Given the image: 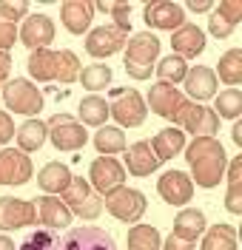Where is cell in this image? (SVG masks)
<instances>
[{
	"label": "cell",
	"instance_id": "1",
	"mask_svg": "<svg viewBox=\"0 0 242 250\" xmlns=\"http://www.w3.org/2000/svg\"><path fill=\"white\" fill-rule=\"evenodd\" d=\"M182 151H185V162L191 168V182H197L205 190H211V188H217L222 182L228 154H225V145L217 137H197Z\"/></svg>",
	"mask_w": 242,
	"mask_h": 250
},
{
	"label": "cell",
	"instance_id": "2",
	"mask_svg": "<svg viewBox=\"0 0 242 250\" xmlns=\"http://www.w3.org/2000/svg\"><path fill=\"white\" fill-rule=\"evenodd\" d=\"M80 71H83V65L77 60V54L68 51V48H60V51L40 48V51H32L29 54V74L37 83L60 80L63 85H71V83L80 80Z\"/></svg>",
	"mask_w": 242,
	"mask_h": 250
},
{
	"label": "cell",
	"instance_id": "3",
	"mask_svg": "<svg viewBox=\"0 0 242 250\" xmlns=\"http://www.w3.org/2000/svg\"><path fill=\"white\" fill-rule=\"evenodd\" d=\"M160 40L151 31L131 34L126 40V74L134 80H151L154 62L160 57Z\"/></svg>",
	"mask_w": 242,
	"mask_h": 250
},
{
	"label": "cell",
	"instance_id": "4",
	"mask_svg": "<svg viewBox=\"0 0 242 250\" xmlns=\"http://www.w3.org/2000/svg\"><path fill=\"white\" fill-rule=\"evenodd\" d=\"M171 123L182 134H191L194 140L197 137H217V131H220V117L208 105H199V103H191V100H182V105L177 108Z\"/></svg>",
	"mask_w": 242,
	"mask_h": 250
},
{
	"label": "cell",
	"instance_id": "5",
	"mask_svg": "<svg viewBox=\"0 0 242 250\" xmlns=\"http://www.w3.org/2000/svg\"><path fill=\"white\" fill-rule=\"evenodd\" d=\"M60 199L63 205L71 210V216H80L86 222H91L103 213V196L97 193L94 188L88 185V179H83V176H71V182L66 188L63 193H60Z\"/></svg>",
	"mask_w": 242,
	"mask_h": 250
},
{
	"label": "cell",
	"instance_id": "6",
	"mask_svg": "<svg viewBox=\"0 0 242 250\" xmlns=\"http://www.w3.org/2000/svg\"><path fill=\"white\" fill-rule=\"evenodd\" d=\"M0 97H3V103H6V108L15 111V114H26L29 120H32L34 114H40L43 111V103H46V97L43 91L34 85L32 80H9L3 88H0Z\"/></svg>",
	"mask_w": 242,
	"mask_h": 250
},
{
	"label": "cell",
	"instance_id": "7",
	"mask_svg": "<svg viewBox=\"0 0 242 250\" xmlns=\"http://www.w3.org/2000/svg\"><path fill=\"white\" fill-rule=\"evenodd\" d=\"M103 208H106L114 219L126 222V225H137V222L143 219L148 202H145V193H140L137 188L120 185V188H114V190H109V193L103 196Z\"/></svg>",
	"mask_w": 242,
	"mask_h": 250
},
{
	"label": "cell",
	"instance_id": "8",
	"mask_svg": "<svg viewBox=\"0 0 242 250\" xmlns=\"http://www.w3.org/2000/svg\"><path fill=\"white\" fill-rule=\"evenodd\" d=\"M109 117H114L123 128H140L145 123V100L137 88H111L109 91Z\"/></svg>",
	"mask_w": 242,
	"mask_h": 250
},
{
	"label": "cell",
	"instance_id": "9",
	"mask_svg": "<svg viewBox=\"0 0 242 250\" xmlns=\"http://www.w3.org/2000/svg\"><path fill=\"white\" fill-rule=\"evenodd\" d=\"M46 125H48V142H51L57 151L74 154V151L86 148V142H88L86 125H80L71 114H54Z\"/></svg>",
	"mask_w": 242,
	"mask_h": 250
},
{
	"label": "cell",
	"instance_id": "10",
	"mask_svg": "<svg viewBox=\"0 0 242 250\" xmlns=\"http://www.w3.org/2000/svg\"><path fill=\"white\" fill-rule=\"evenodd\" d=\"M126 40H129V31L117 29L114 23H106V26H97L86 34V51L103 60V57H114L117 51L126 48Z\"/></svg>",
	"mask_w": 242,
	"mask_h": 250
},
{
	"label": "cell",
	"instance_id": "11",
	"mask_svg": "<svg viewBox=\"0 0 242 250\" xmlns=\"http://www.w3.org/2000/svg\"><path fill=\"white\" fill-rule=\"evenodd\" d=\"M60 250H117V242L103 228H68L60 239Z\"/></svg>",
	"mask_w": 242,
	"mask_h": 250
},
{
	"label": "cell",
	"instance_id": "12",
	"mask_svg": "<svg viewBox=\"0 0 242 250\" xmlns=\"http://www.w3.org/2000/svg\"><path fill=\"white\" fill-rule=\"evenodd\" d=\"M37 225V208L29 199L17 196H0V230H20Z\"/></svg>",
	"mask_w": 242,
	"mask_h": 250
},
{
	"label": "cell",
	"instance_id": "13",
	"mask_svg": "<svg viewBox=\"0 0 242 250\" xmlns=\"http://www.w3.org/2000/svg\"><path fill=\"white\" fill-rule=\"evenodd\" d=\"M123 182H126V168H123L120 159H114V156H97L94 162H91V168H88V185L94 188L100 196H106L109 190L120 188Z\"/></svg>",
	"mask_w": 242,
	"mask_h": 250
},
{
	"label": "cell",
	"instance_id": "14",
	"mask_svg": "<svg viewBox=\"0 0 242 250\" xmlns=\"http://www.w3.org/2000/svg\"><path fill=\"white\" fill-rule=\"evenodd\" d=\"M17 37L23 40V46L29 51H40L48 48L54 40V23L48 15H29L23 17V23L17 26Z\"/></svg>",
	"mask_w": 242,
	"mask_h": 250
},
{
	"label": "cell",
	"instance_id": "15",
	"mask_svg": "<svg viewBox=\"0 0 242 250\" xmlns=\"http://www.w3.org/2000/svg\"><path fill=\"white\" fill-rule=\"evenodd\" d=\"M32 159L29 154L17 148H3L0 151V185H26L32 179Z\"/></svg>",
	"mask_w": 242,
	"mask_h": 250
},
{
	"label": "cell",
	"instance_id": "16",
	"mask_svg": "<svg viewBox=\"0 0 242 250\" xmlns=\"http://www.w3.org/2000/svg\"><path fill=\"white\" fill-rule=\"evenodd\" d=\"M143 20L148 31L160 29V31H177L182 23H185V9L179 3H168V0H160V3H148L143 9Z\"/></svg>",
	"mask_w": 242,
	"mask_h": 250
},
{
	"label": "cell",
	"instance_id": "17",
	"mask_svg": "<svg viewBox=\"0 0 242 250\" xmlns=\"http://www.w3.org/2000/svg\"><path fill=\"white\" fill-rule=\"evenodd\" d=\"M157 193H160V199L165 205H177V208H182V205L191 202L194 182H191V176H188L185 171H165L160 176V182H157Z\"/></svg>",
	"mask_w": 242,
	"mask_h": 250
},
{
	"label": "cell",
	"instance_id": "18",
	"mask_svg": "<svg viewBox=\"0 0 242 250\" xmlns=\"http://www.w3.org/2000/svg\"><path fill=\"white\" fill-rule=\"evenodd\" d=\"M182 85H185V91L191 97V103H205L211 97H217V85H220V80H217V71L211 68V65H194L188 68V74L182 80Z\"/></svg>",
	"mask_w": 242,
	"mask_h": 250
},
{
	"label": "cell",
	"instance_id": "19",
	"mask_svg": "<svg viewBox=\"0 0 242 250\" xmlns=\"http://www.w3.org/2000/svg\"><path fill=\"white\" fill-rule=\"evenodd\" d=\"M185 94L179 91L177 85H168V83H154L151 91H148V100H145V108H151L157 117L162 120H174L177 108L182 105Z\"/></svg>",
	"mask_w": 242,
	"mask_h": 250
},
{
	"label": "cell",
	"instance_id": "20",
	"mask_svg": "<svg viewBox=\"0 0 242 250\" xmlns=\"http://www.w3.org/2000/svg\"><path fill=\"white\" fill-rule=\"evenodd\" d=\"M240 20H242V3L240 0H222L220 9H211L208 31L217 40H225V37L234 34V29H237Z\"/></svg>",
	"mask_w": 242,
	"mask_h": 250
},
{
	"label": "cell",
	"instance_id": "21",
	"mask_svg": "<svg viewBox=\"0 0 242 250\" xmlns=\"http://www.w3.org/2000/svg\"><path fill=\"white\" fill-rule=\"evenodd\" d=\"M34 208H37V222L48 228V230H60V228H68L71 225V210L63 205L60 196H37L34 199Z\"/></svg>",
	"mask_w": 242,
	"mask_h": 250
},
{
	"label": "cell",
	"instance_id": "22",
	"mask_svg": "<svg viewBox=\"0 0 242 250\" xmlns=\"http://www.w3.org/2000/svg\"><path fill=\"white\" fill-rule=\"evenodd\" d=\"M123 162H126L123 168H126L131 176H151V173L162 165L160 159H157V154L151 151V145H148L145 140L143 142H134L131 148H126V151H123Z\"/></svg>",
	"mask_w": 242,
	"mask_h": 250
},
{
	"label": "cell",
	"instance_id": "23",
	"mask_svg": "<svg viewBox=\"0 0 242 250\" xmlns=\"http://www.w3.org/2000/svg\"><path fill=\"white\" fill-rule=\"evenodd\" d=\"M171 46H174L177 57L191 60V57L205 51V31L194 23H182L177 31H171Z\"/></svg>",
	"mask_w": 242,
	"mask_h": 250
},
{
	"label": "cell",
	"instance_id": "24",
	"mask_svg": "<svg viewBox=\"0 0 242 250\" xmlns=\"http://www.w3.org/2000/svg\"><path fill=\"white\" fill-rule=\"evenodd\" d=\"M60 20L68 34H83L94 20V6L88 0H66L60 6Z\"/></svg>",
	"mask_w": 242,
	"mask_h": 250
},
{
	"label": "cell",
	"instance_id": "25",
	"mask_svg": "<svg viewBox=\"0 0 242 250\" xmlns=\"http://www.w3.org/2000/svg\"><path fill=\"white\" fill-rule=\"evenodd\" d=\"M48 140V125L43 120H26L23 125H17L15 128V142H17V151H23V154H34V151H40Z\"/></svg>",
	"mask_w": 242,
	"mask_h": 250
},
{
	"label": "cell",
	"instance_id": "26",
	"mask_svg": "<svg viewBox=\"0 0 242 250\" xmlns=\"http://www.w3.org/2000/svg\"><path fill=\"white\" fill-rule=\"evenodd\" d=\"M205 228H208V222H205V213L199 208H182L177 213V219H174V230L171 233L177 239H182V242H197L205 233Z\"/></svg>",
	"mask_w": 242,
	"mask_h": 250
},
{
	"label": "cell",
	"instance_id": "27",
	"mask_svg": "<svg viewBox=\"0 0 242 250\" xmlns=\"http://www.w3.org/2000/svg\"><path fill=\"white\" fill-rule=\"evenodd\" d=\"M148 145H151V151L157 154V159L165 162V159L177 156L179 151L185 148V134H182L179 128H174V125H168V128L157 131V134H154V140L148 142Z\"/></svg>",
	"mask_w": 242,
	"mask_h": 250
},
{
	"label": "cell",
	"instance_id": "28",
	"mask_svg": "<svg viewBox=\"0 0 242 250\" xmlns=\"http://www.w3.org/2000/svg\"><path fill=\"white\" fill-rule=\"evenodd\" d=\"M71 182V168L63 162H48L46 168H40L37 173V185L46 190L48 196H60Z\"/></svg>",
	"mask_w": 242,
	"mask_h": 250
},
{
	"label": "cell",
	"instance_id": "29",
	"mask_svg": "<svg viewBox=\"0 0 242 250\" xmlns=\"http://www.w3.org/2000/svg\"><path fill=\"white\" fill-rule=\"evenodd\" d=\"M91 142H94V148L100 156L123 154L129 148V140H126V134H123L120 125H103V128H97V134L91 137Z\"/></svg>",
	"mask_w": 242,
	"mask_h": 250
},
{
	"label": "cell",
	"instance_id": "30",
	"mask_svg": "<svg viewBox=\"0 0 242 250\" xmlns=\"http://www.w3.org/2000/svg\"><path fill=\"white\" fill-rule=\"evenodd\" d=\"M199 250H237V228L228 222H217L205 228Z\"/></svg>",
	"mask_w": 242,
	"mask_h": 250
},
{
	"label": "cell",
	"instance_id": "31",
	"mask_svg": "<svg viewBox=\"0 0 242 250\" xmlns=\"http://www.w3.org/2000/svg\"><path fill=\"white\" fill-rule=\"evenodd\" d=\"M109 120V103L97 94H88L83 97L80 105H77V123L80 125H94V128H103Z\"/></svg>",
	"mask_w": 242,
	"mask_h": 250
},
{
	"label": "cell",
	"instance_id": "32",
	"mask_svg": "<svg viewBox=\"0 0 242 250\" xmlns=\"http://www.w3.org/2000/svg\"><path fill=\"white\" fill-rule=\"evenodd\" d=\"M126 242H129V250H160L162 248L160 230L154 225H143V222L129 228V239Z\"/></svg>",
	"mask_w": 242,
	"mask_h": 250
},
{
	"label": "cell",
	"instance_id": "33",
	"mask_svg": "<svg viewBox=\"0 0 242 250\" xmlns=\"http://www.w3.org/2000/svg\"><path fill=\"white\" fill-rule=\"evenodd\" d=\"M220 80L225 83L228 88H237L242 83V48H228L225 54L220 57Z\"/></svg>",
	"mask_w": 242,
	"mask_h": 250
},
{
	"label": "cell",
	"instance_id": "34",
	"mask_svg": "<svg viewBox=\"0 0 242 250\" xmlns=\"http://www.w3.org/2000/svg\"><path fill=\"white\" fill-rule=\"evenodd\" d=\"M154 74H157V80H160V83L177 85V83H182V80H185V74H188V62L182 60V57H177V54H168V57H162V60L157 62Z\"/></svg>",
	"mask_w": 242,
	"mask_h": 250
},
{
	"label": "cell",
	"instance_id": "35",
	"mask_svg": "<svg viewBox=\"0 0 242 250\" xmlns=\"http://www.w3.org/2000/svg\"><path fill=\"white\" fill-rule=\"evenodd\" d=\"M214 114L220 120H240L242 114V91L240 88H225L214 100Z\"/></svg>",
	"mask_w": 242,
	"mask_h": 250
},
{
	"label": "cell",
	"instance_id": "36",
	"mask_svg": "<svg viewBox=\"0 0 242 250\" xmlns=\"http://www.w3.org/2000/svg\"><path fill=\"white\" fill-rule=\"evenodd\" d=\"M80 83L86 91H106L109 83H111V68L106 62H91V65H83L80 71Z\"/></svg>",
	"mask_w": 242,
	"mask_h": 250
},
{
	"label": "cell",
	"instance_id": "37",
	"mask_svg": "<svg viewBox=\"0 0 242 250\" xmlns=\"http://www.w3.org/2000/svg\"><path fill=\"white\" fill-rule=\"evenodd\" d=\"M91 6H94V12L111 15V23L117 29L131 31V3H126V0H111V3L100 0V3H91Z\"/></svg>",
	"mask_w": 242,
	"mask_h": 250
},
{
	"label": "cell",
	"instance_id": "38",
	"mask_svg": "<svg viewBox=\"0 0 242 250\" xmlns=\"http://www.w3.org/2000/svg\"><path fill=\"white\" fill-rule=\"evenodd\" d=\"M17 250H60V236L57 230H48V228H37L20 242Z\"/></svg>",
	"mask_w": 242,
	"mask_h": 250
},
{
	"label": "cell",
	"instance_id": "39",
	"mask_svg": "<svg viewBox=\"0 0 242 250\" xmlns=\"http://www.w3.org/2000/svg\"><path fill=\"white\" fill-rule=\"evenodd\" d=\"M17 40V20L0 12V51H9Z\"/></svg>",
	"mask_w": 242,
	"mask_h": 250
},
{
	"label": "cell",
	"instance_id": "40",
	"mask_svg": "<svg viewBox=\"0 0 242 250\" xmlns=\"http://www.w3.org/2000/svg\"><path fill=\"white\" fill-rule=\"evenodd\" d=\"M0 12L20 23L23 17H29V3H26V0H3V3H0Z\"/></svg>",
	"mask_w": 242,
	"mask_h": 250
},
{
	"label": "cell",
	"instance_id": "41",
	"mask_svg": "<svg viewBox=\"0 0 242 250\" xmlns=\"http://www.w3.org/2000/svg\"><path fill=\"white\" fill-rule=\"evenodd\" d=\"M225 210L228 213H234V216H242V185H228Z\"/></svg>",
	"mask_w": 242,
	"mask_h": 250
},
{
	"label": "cell",
	"instance_id": "42",
	"mask_svg": "<svg viewBox=\"0 0 242 250\" xmlns=\"http://www.w3.org/2000/svg\"><path fill=\"white\" fill-rule=\"evenodd\" d=\"M9 140H15V120L9 117V111L0 108V145H6Z\"/></svg>",
	"mask_w": 242,
	"mask_h": 250
},
{
	"label": "cell",
	"instance_id": "43",
	"mask_svg": "<svg viewBox=\"0 0 242 250\" xmlns=\"http://www.w3.org/2000/svg\"><path fill=\"white\" fill-rule=\"evenodd\" d=\"M12 68H15L12 54H9V51H0V88L9 83V77H12Z\"/></svg>",
	"mask_w": 242,
	"mask_h": 250
},
{
	"label": "cell",
	"instance_id": "44",
	"mask_svg": "<svg viewBox=\"0 0 242 250\" xmlns=\"http://www.w3.org/2000/svg\"><path fill=\"white\" fill-rule=\"evenodd\" d=\"M160 250H197V242H182V239H177V236L171 233L165 242H162Z\"/></svg>",
	"mask_w": 242,
	"mask_h": 250
},
{
	"label": "cell",
	"instance_id": "45",
	"mask_svg": "<svg viewBox=\"0 0 242 250\" xmlns=\"http://www.w3.org/2000/svg\"><path fill=\"white\" fill-rule=\"evenodd\" d=\"M188 9H191V12H197V15H199V12H211L214 6H211L208 0H188Z\"/></svg>",
	"mask_w": 242,
	"mask_h": 250
},
{
	"label": "cell",
	"instance_id": "46",
	"mask_svg": "<svg viewBox=\"0 0 242 250\" xmlns=\"http://www.w3.org/2000/svg\"><path fill=\"white\" fill-rule=\"evenodd\" d=\"M231 140H234V145H240V148H242V123H240V120H234V131H231Z\"/></svg>",
	"mask_w": 242,
	"mask_h": 250
},
{
	"label": "cell",
	"instance_id": "47",
	"mask_svg": "<svg viewBox=\"0 0 242 250\" xmlns=\"http://www.w3.org/2000/svg\"><path fill=\"white\" fill-rule=\"evenodd\" d=\"M0 250H15V242H12L6 233H0Z\"/></svg>",
	"mask_w": 242,
	"mask_h": 250
}]
</instances>
